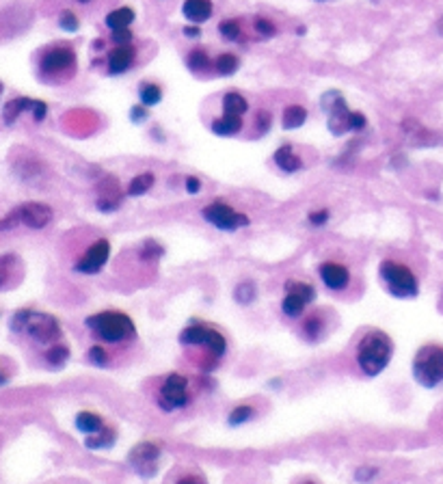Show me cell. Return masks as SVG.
I'll use <instances>...</instances> for the list:
<instances>
[{
  "mask_svg": "<svg viewBox=\"0 0 443 484\" xmlns=\"http://www.w3.org/2000/svg\"><path fill=\"white\" fill-rule=\"evenodd\" d=\"M180 346L193 350V361L195 365H199L201 370L210 372L214 368H218L220 361L227 355V337L220 333L218 329L205 325V322L193 320L190 325H186L180 333Z\"/></svg>",
  "mask_w": 443,
  "mask_h": 484,
  "instance_id": "obj_1",
  "label": "cell"
},
{
  "mask_svg": "<svg viewBox=\"0 0 443 484\" xmlns=\"http://www.w3.org/2000/svg\"><path fill=\"white\" fill-rule=\"evenodd\" d=\"M394 357V340L380 329H372L361 335L354 348V363L365 378H374L387 370Z\"/></svg>",
  "mask_w": 443,
  "mask_h": 484,
  "instance_id": "obj_2",
  "label": "cell"
},
{
  "mask_svg": "<svg viewBox=\"0 0 443 484\" xmlns=\"http://www.w3.org/2000/svg\"><path fill=\"white\" fill-rule=\"evenodd\" d=\"M87 329L91 331V335L100 344H126L130 340H135L137 335V325L126 312H117V310H106V312H98L91 314L84 320Z\"/></svg>",
  "mask_w": 443,
  "mask_h": 484,
  "instance_id": "obj_3",
  "label": "cell"
},
{
  "mask_svg": "<svg viewBox=\"0 0 443 484\" xmlns=\"http://www.w3.org/2000/svg\"><path fill=\"white\" fill-rule=\"evenodd\" d=\"M154 400L158 408L165 411V413H175V411L188 408L190 402L195 400L193 380L180 372H171L167 376H162L156 387Z\"/></svg>",
  "mask_w": 443,
  "mask_h": 484,
  "instance_id": "obj_4",
  "label": "cell"
},
{
  "mask_svg": "<svg viewBox=\"0 0 443 484\" xmlns=\"http://www.w3.org/2000/svg\"><path fill=\"white\" fill-rule=\"evenodd\" d=\"M11 329L28 333L35 342H39L43 346L56 344L63 335L61 325H58V320L54 316L43 314V312H31V310H22L13 316Z\"/></svg>",
  "mask_w": 443,
  "mask_h": 484,
  "instance_id": "obj_5",
  "label": "cell"
},
{
  "mask_svg": "<svg viewBox=\"0 0 443 484\" xmlns=\"http://www.w3.org/2000/svg\"><path fill=\"white\" fill-rule=\"evenodd\" d=\"M411 372L422 387H439L443 383V344H424L413 357Z\"/></svg>",
  "mask_w": 443,
  "mask_h": 484,
  "instance_id": "obj_6",
  "label": "cell"
},
{
  "mask_svg": "<svg viewBox=\"0 0 443 484\" xmlns=\"http://www.w3.org/2000/svg\"><path fill=\"white\" fill-rule=\"evenodd\" d=\"M383 284L387 286L389 295L396 299H416L420 295V281L407 264L396 260H383L378 266Z\"/></svg>",
  "mask_w": 443,
  "mask_h": 484,
  "instance_id": "obj_7",
  "label": "cell"
},
{
  "mask_svg": "<svg viewBox=\"0 0 443 484\" xmlns=\"http://www.w3.org/2000/svg\"><path fill=\"white\" fill-rule=\"evenodd\" d=\"M162 457V446L158 441H141L128 454V463L135 472L150 480L158 474V461Z\"/></svg>",
  "mask_w": 443,
  "mask_h": 484,
  "instance_id": "obj_8",
  "label": "cell"
},
{
  "mask_svg": "<svg viewBox=\"0 0 443 484\" xmlns=\"http://www.w3.org/2000/svg\"><path fill=\"white\" fill-rule=\"evenodd\" d=\"M201 216L210 225H214L216 229H223V231H236V229L247 227L251 223L247 214L236 212L231 205L225 203V201H212V203H208L201 210Z\"/></svg>",
  "mask_w": 443,
  "mask_h": 484,
  "instance_id": "obj_9",
  "label": "cell"
},
{
  "mask_svg": "<svg viewBox=\"0 0 443 484\" xmlns=\"http://www.w3.org/2000/svg\"><path fill=\"white\" fill-rule=\"evenodd\" d=\"M316 301V288L307 281H288L286 297L282 301V312L286 318L297 320L305 314V307Z\"/></svg>",
  "mask_w": 443,
  "mask_h": 484,
  "instance_id": "obj_10",
  "label": "cell"
},
{
  "mask_svg": "<svg viewBox=\"0 0 443 484\" xmlns=\"http://www.w3.org/2000/svg\"><path fill=\"white\" fill-rule=\"evenodd\" d=\"M109 257H111V242L106 238H98L87 249L84 255L73 264V270L80 275H98L106 266Z\"/></svg>",
  "mask_w": 443,
  "mask_h": 484,
  "instance_id": "obj_11",
  "label": "cell"
},
{
  "mask_svg": "<svg viewBox=\"0 0 443 484\" xmlns=\"http://www.w3.org/2000/svg\"><path fill=\"white\" fill-rule=\"evenodd\" d=\"M16 214H18V221L31 229H43L52 221V208L48 203H41V201L22 203L16 210Z\"/></svg>",
  "mask_w": 443,
  "mask_h": 484,
  "instance_id": "obj_12",
  "label": "cell"
},
{
  "mask_svg": "<svg viewBox=\"0 0 443 484\" xmlns=\"http://www.w3.org/2000/svg\"><path fill=\"white\" fill-rule=\"evenodd\" d=\"M318 275L322 284L333 292L348 290L350 279H352L348 266H344V264H339V262H322L318 266Z\"/></svg>",
  "mask_w": 443,
  "mask_h": 484,
  "instance_id": "obj_13",
  "label": "cell"
},
{
  "mask_svg": "<svg viewBox=\"0 0 443 484\" xmlns=\"http://www.w3.org/2000/svg\"><path fill=\"white\" fill-rule=\"evenodd\" d=\"M73 63H76V54L67 46H56L41 56V69L46 74H58V71L73 67Z\"/></svg>",
  "mask_w": 443,
  "mask_h": 484,
  "instance_id": "obj_14",
  "label": "cell"
},
{
  "mask_svg": "<svg viewBox=\"0 0 443 484\" xmlns=\"http://www.w3.org/2000/svg\"><path fill=\"white\" fill-rule=\"evenodd\" d=\"M73 426H76V430L80 435L89 437V435H95V433H100L102 428H104L106 419L102 413H98V411L84 408V411H78L76 417H73Z\"/></svg>",
  "mask_w": 443,
  "mask_h": 484,
  "instance_id": "obj_15",
  "label": "cell"
},
{
  "mask_svg": "<svg viewBox=\"0 0 443 484\" xmlns=\"http://www.w3.org/2000/svg\"><path fill=\"white\" fill-rule=\"evenodd\" d=\"M301 333H303V340L309 344H316L322 340V335L327 333V322H324V316L320 312L309 314L303 325H301Z\"/></svg>",
  "mask_w": 443,
  "mask_h": 484,
  "instance_id": "obj_16",
  "label": "cell"
},
{
  "mask_svg": "<svg viewBox=\"0 0 443 484\" xmlns=\"http://www.w3.org/2000/svg\"><path fill=\"white\" fill-rule=\"evenodd\" d=\"M115 443H117V430L113 426H109V424L100 433L84 437V448L91 452H106Z\"/></svg>",
  "mask_w": 443,
  "mask_h": 484,
  "instance_id": "obj_17",
  "label": "cell"
},
{
  "mask_svg": "<svg viewBox=\"0 0 443 484\" xmlns=\"http://www.w3.org/2000/svg\"><path fill=\"white\" fill-rule=\"evenodd\" d=\"M132 61H135V50L130 46H117L109 54V71L111 74H124L130 69Z\"/></svg>",
  "mask_w": 443,
  "mask_h": 484,
  "instance_id": "obj_18",
  "label": "cell"
},
{
  "mask_svg": "<svg viewBox=\"0 0 443 484\" xmlns=\"http://www.w3.org/2000/svg\"><path fill=\"white\" fill-rule=\"evenodd\" d=\"M275 165L286 173H297L303 169V160L292 150V145H282V148L275 152Z\"/></svg>",
  "mask_w": 443,
  "mask_h": 484,
  "instance_id": "obj_19",
  "label": "cell"
},
{
  "mask_svg": "<svg viewBox=\"0 0 443 484\" xmlns=\"http://www.w3.org/2000/svg\"><path fill=\"white\" fill-rule=\"evenodd\" d=\"M182 11H184L186 20L199 24V22H205L212 16V3L210 0H186Z\"/></svg>",
  "mask_w": 443,
  "mask_h": 484,
  "instance_id": "obj_20",
  "label": "cell"
},
{
  "mask_svg": "<svg viewBox=\"0 0 443 484\" xmlns=\"http://www.w3.org/2000/svg\"><path fill=\"white\" fill-rule=\"evenodd\" d=\"M258 415V408L255 404H251V402H240V404H236L229 413H227V426L231 428H238V426H245V424L249 422H253Z\"/></svg>",
  "mask_w": 443,
  "mask_h": 484,
  "instance_id": "obj_21",
  "label": "cell"
},
{
  "mask_svg": "<svg viewBox=\"0 0 443 484\" xmlns=\"http://www.w3.org/2000/svg\"><path fill=\"white\" fill-rule=\"evenodd\" d=\"M242 130V117L238 115H223L212 122V132L218 137H234Z\"/></svg>",
  "mask_w": 443,
  "mask_h": 484,
  "instance_id": "obj_22",
  "label": "cell"
},
{
  "mask_svg": "<svg viewBox=\"0 0 443 484\" xmlns=\"http://www.w3.org/2000/svg\"><path fill=\"white\" fill-rule=\"evenodd\" d=\"M35 106H37V100H31V97H16V100H11V102H7V104H5L3 117H5L7 124H13L24 111H31V113H33Z\"/></svg>",
  "mask_w": 443,
  "mask_h": 484,
  "instance_id": "obj_23",
  "label": "cell"
},
{
  "mask_svg": "<svg viewBox=\"0 0 443 484\" xmlns=\"http://www.w3.org/2000/svg\"><path fill=\"white\" fill-rule=\"evenodd\" d=\"M69 346L63 344V342H56L52 346L46 348V353H43V359L48 361V365H54V368H61V365H65L69 361Z\"/></svg>",
  "mask_w": 443,
  "mask_h": 484,
  "instance_id": "obj_24",
  "label": "cell"
},
{
  "mask_svg": "<svg viewBox=\"0 0 443 484\" xmlns=\"http://www.w3.org/2000/svg\"><path fill=\"white\" fill-rule=\"evenodd\" d=\"M135 20V11L130 7H122V9H115L106 16V26L113 28V31H122V28H128Z\"/></svg>",
  "mask_w": 443,
  "mask_h": 484,
  "instance_id": "obj_25",
  "label": "cell"
},
{
  "mask_svg": "<svg viewBox=\"0 0 443 484\" xmlns=\"http://www.w3.org/2000/svg\"><path fill=\"white\" fill-rule=\"evenodd\" d=\"M156 184V175L152 171H145V173H139L137 178H132L130 186H128V195L130 197H141L145 195L147 190Z\"/></svg>",
  "mask_w": 443,
  "mask_h": 484,
  "instance_id": "obj_26",
  "label": "cell"
},
{
  "mask_svg": "<svg viewBox=\"0 0 443 484\" xmlns=\"http://www.w3.org/2000/svg\"><path fill=\"white\" fill-rule=\"evenodd\" d=\"M87 359L91 365H95V368H111V363H113L109 348L104 344H100V342H95L91 348L87 350Z\"/></svg>",
  "mask_w": 443,
  "mask_h": 484,
  "instance_id": "obj_27",
  "label": "cell"
},
{
  "mask_svg": "<svg viewBox=\"0 0 443 484\" xmlns=\"http://www.w3.org/2000/svg\"><path fill=\"white\" fill-rule=\"evenodd\" d=\"M223 108H225V115H238V117H242L247 113V108H249V102L240 93H227L223 97Z\"/></svg>",
  "mask_w": 443,
  "mask_h": 484,
  "instance_id": "obj_28",
  "label": "cell"
},
{
  "mask_svg": "<svg viewBox=\"0 0 443 484\" xmlns=\"http://www.w3.org/2000/svg\"><path fill=\"white\" fill-rule=\"evenodd\" d=\"M258 299V288L253 281H240L234 288V301L240 305H251Z\"/></svg>",
  "mask_w": 443,
  "mask_h": 484,
  "instance_id": "obj_29",
  "label": "cell"
},
{
  "mask_svg": "<svg viewBox=\"0 0 443 484\" xmlns=\"http://www.w3.org/2000/svg\"><path fill=\"white\" fill-rule=\"evenodd\" d=\"M307 122V111L299 104H292L284 111V128H301Z\"/></svg>",
  "mask_w": 443,
  "mask_h": 484,
  "instance_id": "obj_30",
  "label": "cell"
},
{
  "mask_svg": "<svg viewBox=\"0 0 443 484\" xmlns=\"http://www.w3.org/2000/svg\"><path fill=\"white\" fill-rule=\"evenodd\" d=\"M214 69L218 71L220 76H231V74H236V69H238V56H234V54H220L216 61H214Z\"/></svg>",
  "mask_w": 443,
  "mask_h": 484,
  "instance_id": "obj_31",
  "label": "cell"
},
{
  "mask_svg": "<svg viewBox=\"0 0 443 484\" xmlns=\"http://www.w3.org/2000/svg\"><path fill=\"white\" fill-rule=\"evenodd\" d=\"M162 100V91L158 84H143L141 89V104L143 106H156Z\"/></svg>",
  "mask_w": 443,
  "mask_h": 484,
  "instance_id": "obj_32",
  "label": "cell"
},
{
  "mask_svg": "<svg viewBox=\"0 0 443 484\" xmlns=\"http://www.w3.org/2000/svg\"><path fill=\"white\" fill-rule=\"evenodd\" d=\"M188 67L193 69V71H201V69H208V65H210V58H208V52L205 50H193L188 54Z\"/></svg>",
  "mask_w": 443,
  "mask_h": 484,
  "instance_id": "obj_33",
  "label": "cell"
},
{
  "mask_svg": "<svg viewBox=\"0 0 443 484\" xmlns=\"http://www.w3.org/2000/svg\"><path fill=\"white\" fill-rule=\"evenodd\" d=\"M218 33L220 37H225L227 41H238L242 31H240V24L236 22V20H225V22H220L218 24Z\"/></svg>",
  "mask_w": 443,
  "mask_h": 484,
  "instance_id": "obj_34",
  "label": "cell"
},
{
  "mask_svg": "<svg viewBox=\"0 0 443 484\" xmlns=\"http://www.w3.org/2000/svg\"><path fill=\"white\" fill-rule=\"evenodd\" d=\"M376 476H378V467H374V465H363V467L354 469V480H357L359 484H370Z\"/></svg>",
  "mask_w": 443,
  "mask_h": 484,
  "instance_id": "obj_35",
  "label": "cell"
},
{
  "mask_svg": "<svg viewBox=\"0 0 443 484\" xmlns=\"http://www.w3.org/2000/svg\"><path fill=\"white\" fill-rule=\"evenodd\" d=\"M329 218H331V212L327 208H318V210H312L307 216V221L312 227H322V225H327L329 223Z\"/></svg>",
  "mask_w": 443,
  "mask_h": 484,
  "instance_id": "obj_36",
  "label": "cell"
},
{
  "mask_svg": "<svg viewBox=\"0 0 443 484\" xmlns=\"http://www.w3.org/2000/svg\"><path fill=\"white\" fill-rule=\"evenodd\" d=\"M58 24H61V28L63 31H67V33H76L78 31V18L73 16L71 11H63L61 13V18H58Z\"/></svg>",
  "mask_w": 443,
  "mask_h": 484,
  "instance_id": "obj_37",
  "label": "cell"
},
{
  "mask_svg": "<svg viewBox=\"0 0 443 484\" xmlns=\"http://www.w3.org/2000/svg\"><path fill=\"white\" fill-rule=\"evenodd\" d=\"M255 28H258V33H260V35H264V37H273V35L277 33L275 24H273V22H269L266 18H258V20H255Z\"/></svg>",
  "mask_w": 443,
  "mask_h": 484,
  "instance_id": "obj_38",
  "label": "cell"
},
{
  "mask_svg": "<svg viewBox=\"0 0 443 484\" xmlns=\"http://www.w3.org/2000/svg\"><path fill=\"white\" fill-rule=\"evenodd\" d=\"M173 484H205V478L197 472H186L182 474L180 478H177Z\"/></svg>",
  "mask_w": 443,
  "mask_h": 484,
  "instance_id": "obj_39",
  "label": "cell"
},
{
  "mask_svg": "<svg viewBox=\"0 0 443 484\" xmlns=\"http://www.w3.org/2000/svg\"><path fill=\"white\" fill-rule=\"evenodd\" d=\"M113 41L117 43V46H128V43L132 41V33L128 31V28H122V31H113Z\"/></svg>",
  "mask_w": 443,
  "mask_h": 484,
  "instance_id": "obj_40",
  "label": "cell"
},
{
  "mask_svg": "<svg viewBox=\"0 0 443 484\" xmlns=\"http://www.w3.org/2000/svg\"><path fill=\"white\" fill-rule=\"evenodd\" d=\"M348 126H350V130H361V128H365V117H363L361 113L350 111V115H348Z\"/></svg>",
  "mask_w": 443,
  "mask_h": 484,
  "instance_id": "obj_41",
  "label": "cell"
},
{
  "mask_svg": "<svg viewBox=\"0 0 443 484\" xmlns=\"http://www.w3.org/2000/svg\"><path fill=\"white\" fill-rule=\"evenodd\" d=\"M255 122L260 124V130H258V132H260V135H264V132L269 130V126H271V115L266 113V111H260L258 117H255ZM258 124H255V126H258Z\"/></svg>",
  "mask_w": 443,
  "mask_h": 484,
  "instance_id": "obj_42",
  "label": "cell"
},
{
  "mask_svg": "<svg viewBox=\"0 0 443 484\" xmlns=\"http://www.w3.org/2000/svg\"><path fill=\"white\" fill-rule=\"evenodd\" d=\"M199 190H201V180L195 178V175H188V178H186V193L197 195Z\"/></svg>",
  "mask_w": 443,
  "mask_h": 484,
  "instance_id": "obj_43",
  "label": "cell"
},
{
  "mask_svg": "<svg viewBox=\"0 0 443 484\" xmlns=\"http://www.w3.org/2000/svg\"><path fill=\"white\" fill-rule=\"evenodd\" d=\"M130 117H132L135 122H143V119H145V108H143V106H135V108L130 111Z\"/></svg>",
  "mask_w": 443,
  "mask_h": 484,
  "instance_id": "obj_44",
  "label": "cell"
},
{
  "mask_svg": "<svg viewBox=\"0 0 443 484\" xmlns=\"http://www.w3.org/2000/svg\"><path fill=\"white\" fill-rule=\"evenodd\" d=\"M184 35H186V37H199L201 31H199L197 26H186V28H184Z\"/></svg>",
  "mask_w": 443,
  "mask_h": 484,
  "instance_id": "obj_45",
  "label": "cell"
},
{
  "mask_svg": "<svg viewBox=\"0 0 443 484\" xmlns=\"http://www.w3.org/2000/svg\"><path fill=\"white\" fill-rule=\"evenodd\" d=\"M3 266H5V260L0 262V288H3V286H5V281H7V273L3 270Z\"/></svg>",
  "mask_w": 443,
  "mask_h": 484,
  "instance_id": "obj_46",
  "label": "cell"
},
{
  "mask_svg": "<svg viewBox=\"0 0 443 484\" xmlns=\"http://www.w3.org/2000/svg\"><path fill=\"white\" fill-rule=\"evenodd\" d=\"M7 383H9V376L3 372V368H0V387H5Z\"/></svg>",
  "mask_w": 443,
  "mask_h": 484,
  "instance_id": "obj_47",
  "label": "cell"
},
{
  "mask_svg": "<svg viewBox=\"0 0 443 484\" xmlns=\"http://www.w3.org/2000/svg\"><path fill=\"white\" fill-rule=\"evenodd\" d=\"M437 28H439V33H441V35H443V18H441V20H439V24H437Z\"/></svg>",
  "mask_w": 443,
  "mask_h": 484,
  "instance_id": "obj_48",
  "label": "cell"
},
{
  "mask_svg": "<svg viewBox=\"0 0 443 484\" xmlns=\"http://www.w3.org/2000/svg\"><path fill=\"white\" fill-rule=\"evenodd\" d=\"M303 484H316V482H312V480H307V482H303Z\"/></svg>",
  "mask_w": 443,
  "mask_h": 484,
  "instance_id": "obj_49",
  "label": "cell"
},
{
  "mask_svg": "<svg viewBox=\"0 0 443 484\" xmlns=\"http://www.w3.org/2000/svg\"><path fill=\"white\" fill-rule=\"evenodd\" d=\"M78 3H82V5H84V3H89V0H78Z\"/></svg>",
  "mask_w": 443,
  "mask_h": 484,
  "instance_id": "obj_50",
  "label": "cell"
},
{
  "mask_svg": "<svg viewBox=\"0 0 443 484\" xmlns=\"http://www.w3.org/2000/svg\"><path fill=\"white\" fill-rule=\"evenodd\" d=\"M0 93H3V82H0Z\"/></svg>",
  "mask_w": 443,
  "mask_h": 484,
  "instance_id": "obj_51",
  "label": "cell"
},
{
  "mask_svg": "<svg viewBox=\"0 0 443 484\" xmlns=\"http://www.w3.org/2000/svg\"><path fill=\"white\" fill-rule=\"evenodd\" d=\"M318 3H324V0H318Z\"/></svg>",
  "mask_w": 443,
  "mask_h": 484,
  "instance_id": "obj_52",
  "label": "cell"
}]
</instances>
